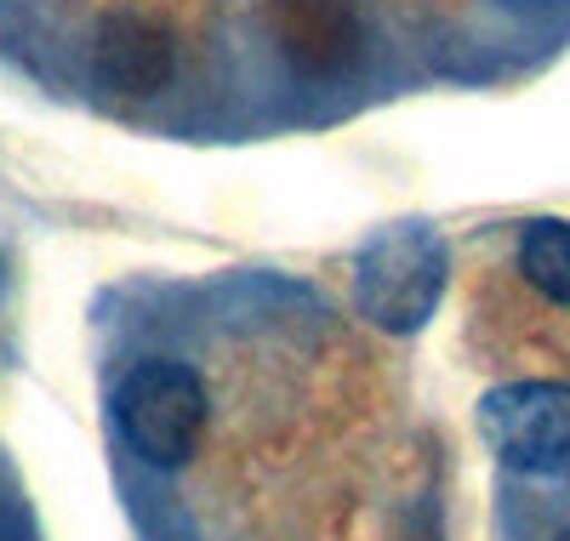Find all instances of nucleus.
<instances>
[{"label": "nucleus", "mask_w": 570, "mask_h": 541, "mask_svg": "<svg viewBox=\"0 0 570 541\" xmlns=\"http://www.w3.org/2000/svg\"><path fill=\"white\" fill-rule=\"evenodd\" d=\"M559 541H570V530H564V535H559Z\"/></svg>", "instance_id": "8"}, {"label": "nucleus", "mask_w": 570, "mask_h": 541, "mask_svg": "<svg viewBox=\"0 0 570 541\" xmlns=\"http://www.w3.org/2000/svg\"><path fill=\"white\" fill-rule=\"evenodd\" d=\"M115 422L149 468H183L206 433V382L171 360L131 365L115 393Z\"/></svg>", "instance_id": "1"}, {"label": "nucleus", "mask_w": 570, "mask_h": 541, "mask_svg": "<svg viewBox=\"0 0 570 541\" xmlns=\"http://www.w3.org/2000/svg\"><path fill=\"white\" fill-rule=\"evenodd\" d=\"M268 40L308 80H343L365 58V18L354 0H268Z\"/></svg>", "instance_id": "4"}, {"label": "nucleus", "mask_w": 570, "mask_h": 541, "mask_svg": "<svg viewBox=\"0 0 570 541\" xmlns=\"http://www.w3.org/2000/svg\"><path fill=\"white\" fill-rule=\"evenodd\" d=\"M171 75H177V46L166 23H155L149 12H109L91 35V80H98V91L142 104V97H160Z\"/></svg>", "instance_id": "5"}, {"label": "nucleus", "mask_w": 570, "mask_h": 541, "mask_svg": "<svg viewBox=\"0 0 570 541\" xmlns=\"http://www.w3.org/2000/svg\"><path fill=\"white\" fill-rule=\"evenodd\" d=\"M480 439L491 456L531 479L570 473V387L564 382H502L480 400Z\"/></svg>", "instance_id": "2"}, {"label": "nucleus", "mask_w": 570, "mask_h": 541, "mask_svg": "<svg viewBox=\"0 0 570 541\" xmlns=\"http://www.w3.org/2000/svg\"><path fill=\"white\" fill-rule=\"evenodd\" d=\"M502 7H548V0H502Z\"/></svg>", "instance_id": "7"}, {"label": "nucleus", "mask_w": 570, "mask_h": 541, "mask_svg": "<svg viewBox=\"0 0 570 541\" xmlns=\"http://www.w3.org/2000/svg\"><path fill=\"white\" fill-rule=\"evenodd\" d=\"M519 274H525L542 297L570 308V223L542 217L519 234Z\"/></svg>", "instance_id": "6"}, {"label": "nucleus", "mask_w": 570, "mask_h": 541, "mask_svg": "<svg viewBox=\"0 0 570 541\" xmlns=\"http://www.w3.org/2000/svg\"><path fill=\"white\" fill-rule=\"evenodd\" d=\"M360 308L365 319H376L383 331H416L434 314L440 291H445V245L428 228H394L376 234L360 257L354 274Z\"/></svg>", "instance_id": "3"}]
</instances>
